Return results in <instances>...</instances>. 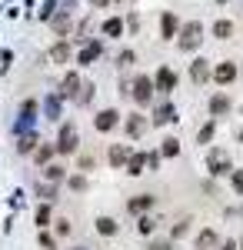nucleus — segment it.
I'll return each instance as SVG.
<instances>
[{"instance_id": "nucleus-4", "label": "nucleus", "mask_w": 243, "mask_h": 250, "mask_svg": "<svg viewBox=\"0 0 243 250\" xmlns=\"http://www.w3.org/2000/svg\"><path fill=\"white\" fill-rule=\"evenodd\" d=\"M77 127L74 124H63L60 127V134H57V154H63V157H70V154H77Z\"/></svg>"}, {"instance_id": "nucleus-13", "label": "nucleus", "mask_w": 243, "mask_h": 250, "mask_svg": "<svg viewBox=\"0 0 243 250\" xmlns=\"http://www.w3.org/2000/svg\"><path fill=\"white\" fill-rule=\"evenodd\" d=\"M100 54H103V40H90V43L77 54V63H83V67H87V63H94Z\"/></svg>"}, {"instance_id": "nucleus-14", "label": "nucleus", "mask_w": 243, "mask_h": 250, "mask_svg": "<svg viewBox=\"0 0 243 250\" xmlns=\"http://www.w3.org/2000/svg\"><path fill=\"white\" fill-rule=\"evenodd\" d=\"M153 204H157V197H153V193H140V197L127 200V210H130L133 217H137V213H147L150 207H153Z\"/></svg>"}, {"instance_id": "nucleus-42", "label": "nucleus", "mask_w": 243, "mask_h": 250, "mask_svg": "<svg viewBox=\"0 0 243 250\" xmlns=\"http://www.w3.org/2000/svg\"><path fill=\"white\" fill-rule=\"evenodd\" d=\"M40 244H43L47 250H57V244H54V237H50V233H40Z\"/></svg>"}, {"instance_id": "nucleus-8", "label": "nucleus", "mask_w": 243, "mask_h": 250, "mask_svg": "<svg viewBox=\"0 0 243 250\" xmlns=\"http://www.w3.org/2000/svg\"><path fill=\"white\" fill-rule=\"evenodd\" d=\"M173 87H177V74H173L170 67H160V70L153 74V90H157V94H163V97H167L170 90H173Z\"/></svg>"}, {"instance_id": "nucleus-22", "label": "nucleus", "mask_w": 243, "mask_h": 250, "mask_svg": "<svg viewBox=\"0 0 243 250\" xmlns=\"http://www.w3.org/2000/svg\"><path fill=\"white\" fill-rule=\"evenodd\" d=\"M217 244H220V237H217V230H213V227H206V230L197 233V250H213Z\"/></svg>"}, {"instance_id": "nucleus-43", "label": "nucleus", "mask_w": 243, "mask_h": 250, "mask_svg": "<svg viewBox=\"0 0 243 250\" xmlns=\"http://www.w3.org/2000/svg\"><path fill=\"white\" fill-rule=\"evenodd\" d=\"M90 167H94V157H90V154L83 157V154H80V170H90Z\"/></svg>"}, {"instance_id": "nucleus-28", "label": "nucleus", "mask_w": 243, "mask_h": 250, "mask_svg": "<svg viewBox=\"0 0 243 250\" xmlns=\"http://www.w3.org/2000/svg\"><path fill=\"white\" fill-rule=\"evenodd\" d=\"M67 57H70V43H67V40L54 43V50H50V60H54V63H63Z\"/></svg>"}, {"instance_id": "nucleus-40", "label": "nucleus", "mask_w": 243, "mask_h": 250, "mask_svg": "<svg viewBox=\"0 0 243 250\" xmlns=\"http://www.w3.org/2000/svg\"><path fill=\"white\" fill-rule=\"evenodd\" d=\"M147 167L150 170H160V154H147Z\"/></svg>"}, {"instance_id": "nucleus-31", "label": "nucleus", "mask_w": 243, "mask_h": 250, "mask_svg": "<svg viewBox=\"0 0 243 250\" xmlns=\"http://www.w3.org/2000/svg\"><path fill=\"white\" fill-rule=\"evenodd\" d=\"M213 134H217V120H206L203 127H200V134H197V144H210Z\"/></svg>"}, {"instance_id": "nucleus-19", "label": "nucleus", "mask_w": 243, "mask_h": 250, "mask_svg": "<svg viewBox=\"0 0 243 250\" xmlns=\"http://www.w3.org/2000/svg\"><path fill=\"white\" fill-rule=\"evenodd\" d=\"M37 144H40L37 130H30V134H20V137H17V154H34V150H37Z\"/></svg>"}, {"instance_id": "nucleus-41", "label": "nucleus", "mask_w": 243, "mask_h": 250, "mask_svg": "<svg viewBox=\"0 0 243 250\" xmlns=\"http://www.w3.org/2000/svg\"><path fill=\"white\" fill-rule=\"evenodd\" d=\"M57 233L67 237V233H70V220H57Z\"/></svg>"}, {"instance_id": "nucleus-45", "label": "nucleus", "mask_w": 243, "mask_h": 250, "mask_svg": "<svg viewBox=\"0 0 243 250\" xmlns=\"http://www.w3.org/2000/svg\"><path fill=\"white\" fill-rule=\"evenodd\" d=\"M10 60H14V54H10V50H3V54H0V63H3V70L10 67Z\"/></svg>"}, {"instance_id": "nucleus-16", "label": "nucleus", "mask_w": 243, "mask_h": 250, "mask_svg": "<svg viewBox=\"0 0 243 250\" xmlns=\"http://www.w3.org/2000/svg\"><path fill=\"white\" fill-rule=\"evenodd\" d=\"M43 117H47V120L63 117V97H60V94H50L47 100H43Z\"/></svg>"}, {"instance_id": "nucleus-1", "label": "nucleus", "mask_w": 243, "mask_h": 250, "mask_svg": "<svg viewBox=\"0 0 243 250\" xmlns=\"http://www.w3.org/2000/svg\"><path fill=\"white\" fill-rule=\"evenodd\" d=\"M200 43H203V23H200V20L183 23V27H180V34H177V47H180L183 54H190V50H197Z\"/></svg>"}, {"instance_id": "nucleus-34", "label": "nucleus", "mask_w": 243, "mask_h": 250, "mask_svg": "<svg viewBox=\"0 0 243 250\" xmlns=\"http://www.w3.org/2000/svg\"><path fill=\"white\" fill-rule=\"evenodd\" d=\"M67 187H70L74 193L87 190V177H83V173H74V177H67Z\"/></svg>"}, {"instance_id": "nucleus-5", "label": "nucleus", "mask_w": 243, "mask_h": 250, "mask_svg": "<svg viewBox=\"0 0 243 250\" xmlns=\"http://www.w3.org/2000/svg\"><path fill=\"white\" fill-rule=\"evenodd\" d=\"M117 127H120V110H117V107H107V110H100V114L94 117L97 134H110V130H117Z\"/></svg>"}, {"instance_id": "nucleus-46", "label": "nucleus", "mask_w": 243, "mask_h": 250, "mask_svg": "<svg viewBox=\"0 0 243 250\" xmlns=\"http://www.w3.org/2000/svg\"><path fill=\"white\" fill-rule=\"evenodd\" d=\"M127 27H130V30H140V20H137V14H130V17H127Z\"/></svg>"}, {"instance_id": "nucleus-21", "label": "nucleus", "mask_w": 243, "mask_h": 250, "mask_svg": "<svg viewBox=\"0 0 243 250\" xmlns=\"http://www.w3.org/2000/svg\"><path fill=\"white\" fill-rule=\"evenodd\" d=\"M54 154H57V144H43V140H40L37 150H34V160H37L40 167H47V164L54 160Z\"/></svg>"}, {"instance_id": "nucleus-27", "label": "nucleus", "mask_w": 243, "mask_h": 250, "mask_svg": "<svg viewBox=\"0 0 243 250\" xmlns=\"http://www.w3.org/2000/svg\"><path fill=\"white\" fill-rule=\"evenodd\" d=\"M103 34H107V37H120V34H123V20L120 17H110V20H103Z\"/></svg>"}, {"instance_id": "nucleus-6", "label": "nucleus", "mask_w": 243, "mask_h": 250, "mask_svg": "<svg viewBox=\"0 0 243 250\" xmlns=\"http://www.w3.org/2000/svg\"><path fill=\"white\" fill-rule=\"evenodd\" d=\"M206 170L213 173V177L233 173V167H230V154H226V150H210V154H206Z\"/></svg>"}, {"instance_id": "nucleus-52", "label": "nucleus", "mask_w": 243, "mask_h": 250, "mask_svg": "<svg viewBox=\"0 0 243 250\" xmlns=\"http://www.w3.org/2000/svg\"><path fill=\"white\" fill-rule=\"evenodd\" d=\"M220 3H226V0H220Z\"/></svg>"}, {"instance_id": "nucleus-47", "label": "nucleus", "mask_w": 243, "mask_h": 250, "mask_svg": "<svg viewBox=\"0 0 243 250\" xmlns=\"http://www.w3.org/2000/svg\"><path fill=\"white\" fill-rule=\"evenodd\" d=\"M220 250H237V240H223V244H220Z\"/></svg>"}, {"instance_id": "nucleus-10", "label": "nucleus", "mask_w": 243, "mask_h": 250, "mask_svg": "<svg viewBox=\"0 0 243 250\" xmlns=\"http://www.w3.org/2000/svg\"><path fill=\"white\" fill-rule=\"evenodd\" d=\"M210 74H213V67H210L206 57H197L193 63H190V80H193V83H206Z\"/></svg>"}, {"instance_id": "nucleus-30", "label": "nucleus", "mask_w": 243, "mask_h": 250, "mask_svg": "<svg viewBox=\"0 0 243 250\" xmlns=\"http://www.w3.org/2000/svg\"><path fill=\"white\" fill-rule=\"evenodd\" d=\"M34 220H37V227H50V220H54V210H50V204H40L37 213H34Z\"/></svg>"}, {"instance_id": "nucleus-18", "label": "nucleus", "mask_w": 243, "mask_h": 250, "mask_svg": "<svg viewBox=\"0 0 243 250\" xmlns=\"http://www.w3.org/2000/svg\"><path fill=\"white\" fill-rule=\"evenodd\" d=\"M210 114H213V120H217V117H226L230 114V97L226 94H213L210 97Z\"/></svg>"}, {"instance_id": "nucleus-20", "label": "nucleus", "mask_w": 243, "mask_h": 250, "mask_svg": "<svg viewBox=\"0 0 243 250\" xmlns=\"http://www.w3.org/2000/svg\"><path fill=\"white\" fill-rule=\"evenodd\" d=\"M130 147L127 144H117V147H110V167H127V160H130Z\"/></svg>"}, {"instance_id": "nucleus-32", "label": "nucleus", "mask_w": 243, "mask_h": 250, "mask_svg": "<svg viewBox=\"0 0 243 250\" xmlns=\"http://www.w3.org/2000/svg\"><path fill=\"white\" fill-rule=\"evenodd\" d=\"M94 94H97V87H94V83H83V87H80V94H77V104H80V107L94 104Z\"/></svg>"}, {"instance_id": "nucleus-3", "label": "nucleus", "mask_w": 243, "mask_h": 250, "mask_svg": "<svg viewBox=\"0 0 243 250\" xmlns=\"http://www.w3.org/2000/svg\"><path fill=\"white\" fill-rule=\"evenodd\" d=\"M37 114H40L37 100H23V104H20V117H17V124H14L17 137H20V134H30V130H34V124H37Z\"/></svg>"}, {"instance_id": "nucleus-48", "label": "nucleus", "mask_w": 243, "mask_h": 250, "mask_svg": "<svg viewBox=\"0 0 243 250\" xmlns=\"http://www.w3.org/2000/svg\"><path fill=\"white\" fill-rule=\"evenodd\" d=\"M90 3H94V7H107L110 0H90Z\"/></svg>"}, {"instance_id": "nucleus-24", "label": "nucleus", "mask_w": 243, "mask_h": 250, "mask_svg": "<svg viewBox=\"0 0 243 250\" xmlns=\"http://www.w3.org/2000/svg\"><path fill=\"white\" fill-rule=\"evenodd\" d=\"M117 230H120V227H117L113 217H97V233H100V237H113Z\"/></svg>"}, {"instance_id": "nucleus-15", "label": "nucleus", "mask_w": 243, "mask_h": 250, "mask_svg": "<svg viewBox=\"0 0 243 250\" xmlns=\"http://www.w3.org/2000/svg\"><path fill=\"white\" fill-rule=\"evenodd\" d=\"M177 34H180V20H177V14H163V17H160V37L163 40H170V37H177Z\"/></svg>"}, {"instance_id": "nucleus-29", "label": "nucleus", "mask_w": 243, "mask_h": 250, "mask_svg": "<svg viewBox=\"0 0 243 250\" xmlns=\"http://www.w3.org/2000/svg\"><path fill=\"white\" fill-rule=\"evenodd\" d=\"M180 154V140L177 137H163V144H160V157H177Z\"/></svg>"}, {"instance_id": "nucleus-39", "label": "nucleus", "mask_w": 243, "mask_h": 250, "mask_svg": "<svg viewBox=\"0 0 243 250\" xmlns=\"http://www.w3.org/2000/svg\"><path fill=\"white\" fill-rule=\"evenodd\" d=\"M230 180H233V190L243 193V170H233V177H230Z\"/></svg>"}, {"instance_id": "nucleus-36", "label": "nucleus", "mask_w": 243, "mask_h": 250, "mask_svg": "<svg viewBox=\"0 0 243 250\" xmlns=\"http://www.w3.org/2000/svg\"><path fill=\"white\" fill-rule=\"evenodd\" d=\"M187 230H190V220L183 217V220H180V224L170 230V240H180V237H187Z\"/></svg>"}, {"instance_id": "nucleus-17", "label": "nucleus", "mask_w": 243, "mask_h": 250, "mask_svg": "<svg viewBox=\"0 0 243 250\" xmlns=\"http://www.w3.org/2000/svg\"><path fill=\"white\" fill-rule=\"evenodd\" d=\"M40 170H43V180H47V184H60V180H67V167H63V164H54V160H50V164L40 167Z\"/></svg>"}, {"instance_id": "nucleus-23", "label": "nucleus", "mask_w": 243, "mask_h": 250, "mask_svg": "<svg viewBox=\"0 0 243 250\" xmlns=\"http://www.w3.org/2000/svg\"><path fill=\"white\" fill-rule=\"evenodd\" d=\"M143 167H147V154H130V160H127V173H130V177H140Z\"/></svg>"}, {"instance_id": "nucleus-11", "label": "nucleus", "mask_w": 243, "mask_h": 250, "mask_svg": "<svg viewBox=\"0 0 243 250\" xmlns=\"http://www.w3.org/2000/svg\"><path fill=\"white\" fill-rule=\"evenodd\" d=\"M210 77L217 80V83H233V80H237V63H233V60H223V63H217Z\"/></svg>"}, {"instance_id": "nucleus-51", "label": "nucleus", "mask_w": 243, "mask_h": 250, "mask_svg": "<svg viewBox=\"0 0 243 250\" xmlns=\"http://www.w3.org/2000/svg\"><path fill=\"white\" fill-rule=\"evenodd\" d=\"M240 140H243V130H240Z\"/></svg>"}, {"instance_id": "nucleus-25", "label": "nucleus", "mask_w": 243, "mask_h": 250, "mask_svg": "<svg viewBox=\"0 0 243 250\" xmlns=\"http://www.w3.org/2000/svg\"><path fill=\"white\" fill-rule=\"evenodd\" d=\"M50 23H54L57 37H67V30H70V14L63 10V14H57V17H50Z\"/></svg>"}, {"instance_id": "nucleus-7", "label": "nucleus", "mask_w": 243, "mask_h": 250, "mask_svg": "<svg viewBox=\"0 0 243 250\" xmlns=\"http://www.w3.org/2000/svg\"><path fill=\"white\" fill-rule=\"evenodd\" d=\"M180 117H177V107L170 104V100H163V104H157L153 107V117H150V124L153 127H163V124H177Z\"/></svg>"}, {"instance_id": "nucleus-37", "label": "nucleus", "mask_w": 243, "mask_h": 250, "mask_svg": "<svg viewBox=\"0 0 243 250\" xmlns=\"http://www.w3.org/2000/svg\"><path fill=\"white\" fill-rule=\"evenodd\" d=\"M133 60H137V54H133V50H123V54L117 57V67H130Z\"/></svg>"}, {"instance_id": "nucleus-49", "label": "nucleus", "mask_w": 243, "mask_h": 250, "mask_svg": "<svg viewBox=\"0 0 243 250\" xmlns=\"http://www.w3.org/2000/svg\"><path fill=\"white\" fill-rule=\"evenodd\" d=\"M237 250H243V240H240V244H237Z\"/></svg>"}, {"instance_id": "nucleus-38", "label": "nucleus", "mask_w": 243, "mask_h": 250, "mask_svg": "<svg viewBox=\"0 0 243 250\" xmlns=\"http://www.w3.org/2000/svg\"><path fill=\"white\" fill-rule=\"evenodd\" d=\"M147 250H173V240H170V237H167V240H153Z\"/></svg>"}, {"instance_id": "nucleus-12", "label": "nucleus", "mask_w": 243, "mask_h": 250, "mask_svg": "<svg viewBox=\"0 0 243 250\" xmlns=\"http://www.w3.org/2000/svg\"><path fill=\"white\" fill-rule=\"evenodd\" d=\"M147 120H143V114H137V110H133L130 117H127V137H130V140H137V137H143L147 134Z\"/></svg>"}, {"instance_id": "nucleus-35", "label": "nucleus", "mask_w": 243, "mask_h": 250, "mask_svg": "<svg viewBox=\"0 0 243 250\" xmlns=\"http://www.w3.org/2000/svg\"><path fill=\"white\" fill-rule=\"evenodd\" d=\"M37 193L43 197V200H54L57 197V184H47V180H43V184H37Z\"/></svg>"}, {"instance_id": "nucleus-33", "label": "nucleus", "mask_w": 243, "mask_h": 250, "mask_svg": "<svg viewBox=\"0 0 243 250\" xmlns=\"http://www.w3.org/2000/svg\"><path fill=\"white\" fill-rule=\"evenodd\" d=\"M137 230H140V233H153V230H157V220H153L150 213H140V220H137Z\"/></svg>"}, {"instance_id": "nucleus-2", "label": "nucleus", "mask_w": 243, "mask_h": 250, "mask_svg": "<svg viewBox=\"0 0 243 250\" xmlns=\"http://www.w3.org/2000/svg\"><path fill=\"white\" fill-rule=\"evenodd\" d=\"M153 77H147V74H140V77L130 83V97L137 107H147V104H153Z\"/></svg>"}, {"instance_id": "nucleus-44", "label": "nucleus", "mask_w": 243, "mask_h": 250, "mask_svg": "<svg viewBox=\"0 0 243 250\" xmlns=\"http://www.w3.org/2000/svg\"><path fill=\"white\" fill-rule=\"evenodd\" d=\"M50 10H54V0H47V3H43V10H40V17H43V20H50Z\"/></svg>"}, {"instance_id": "nucleus-50", "label": "nucleus", "mask_w": 243, "mask_h": 250, "mask_svg": "<svg viewBox=\"0 0 243 250\" xmlns=\"http://www.w3.org/2000/svg\"><path fill=\"white\" fill-rule=\"evenodd\" d=\"M70 250H87V247H70Z\"/></svg>"}, {"instance_id": "nucleus-26", "label": "nucleus", "mask_w": 243, "mask_h": 250, "mask_svg": "<svg viewBox=\"0 0 243 250\" xmlns=\"http://www.w3.org/2000/svg\"><path fill=\"white\" fill-rule=\"evenodd\" d=\"M213 37L217 40H230L233 37V23H230V20H213Z\"/></svg>"}, {"instance_id": "nucleus-9", "label": "nucleus", "mask_w": 243, "mask_h": 250, "mask_svg": "<svg viewBox=\"0 0 243 250\" xmlns=\"http://www.w3.org/2000/svg\"><path fill=\"white\" fill-rule=\"evenodd\" d=\"M80 87H83V80H80V74H74V70H70L67 77L60 80V90H57V94L63 97V100H77V94H80Z\"/></svg>"}]
</instances>
